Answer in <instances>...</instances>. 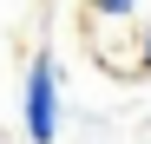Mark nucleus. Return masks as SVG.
Listing matches in <instances>:
<instances>
[{
    "label": "nucleus",
    "mask_w": 151,
    "mask_h": 144,
    "mask_svg": "<svg viewBox=\"0 0 151 144\" xmlns=\"http://www.w3.org/2000/svg\"><path fill=\"white\" fill-rule=\"evenodd\" d=\"M20 125H27V144H53V138H59V72H53L46 53H33V66H27Z\"/></svg>",
    "instance_id": "1"
},
{
    "label": "nucleus",
    "mask_w": 151,
    "mask_h": 144,
    "mask_svg": "<svg viewBox=\"0 0 151 144\" xmlns=\"http://www.w3.org/2000/svg\"><path fill=\"white\" fill-rule=\"evenodd\" d=\"M92 7V26H145V0H86Z\"/></svg>",
    "instance_id": "2"
},
{
    "label": "nucleus",
    "mask_w": 151,
    "mask_h": 144,
    "mask_svg": "<svg viewBox=\"0 0 151 144\" xmlns=\"http://www.w3.org/2000/svg\"><path fill=\"white\" fill-rule=\"evenodd\" d=\"M138 72H145V79H151V20H145V26H138Z\"/></svg>",
    "instance_id": "3"
}]
</instances>
